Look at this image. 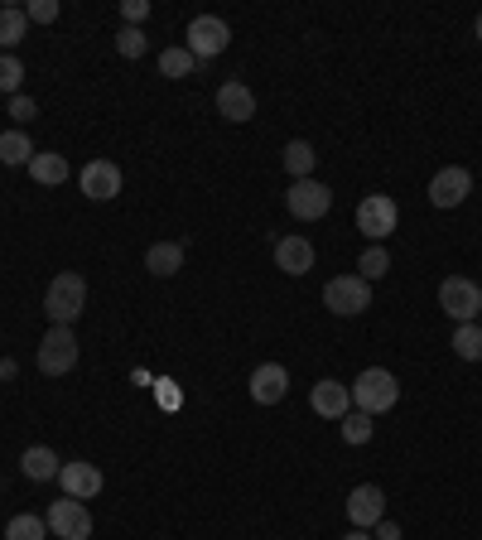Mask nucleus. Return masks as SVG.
<instances>
[{"label":"nucleus","instance_id":"72a5a7b5","mask_svg":"<svg viewBox=\"0 0 482 540\" xmlns=\"http://www.w3.org/2000/svg\"><path fill=\"white\" fill-rule=\"evenodd\" d=\"M372 531H376V540H401V526H396V521H386V516L376 521Z\"/></svg>","mask_w":482,"mask_h":540},{"label":"nucleus","instance_id":"f704fd0d","mask_svg":"<svg viewBox=\"0 0 482 540\" xmlns=\"http://www.w3.org/2000/svg\"><path fill=\"white\" fill-rule=\"evenodd\" d=\"M15 372H20V367H15V357H5V362H0V381H10Z\"/></svg>","mask_w":482,"mask_h":540},{"label":"nucleus","instance_id":"c85d7f7f","mask_svg":"<svg viewBox=\"0 0 482 540\" xmlns=\"http://www.w3.org/2000/svg\"><path fill=\"white\" fill-rule=\"evenodd\" d=\"M343 439H348V444H367V439H372V415L348 410V415H343Z\"/></svg>","mask_w":482,"mask_h":540},{"label":"nucleus","instance_id":"4468645a","mask_svg":"<svg viewBox=\"0 0 482 540\" xmlns=\"http://www.w3.org/2000/svg\"><path fill=\"white\" fill-rule=\"evenodd\" d=\"M290 396V372L280 367V362H261L256 372H251V401L256 405H280Z\"/></svg>","mask_w":482,"mask_h":540},{"label":"nucleus","instance_id":"f8f14e48","mask_svg":"<svg viewBox=\"0 0 482 540\" xmlns=\"http://www.w3.org/2000/svg\"><path fill=\"white\" fill-rule=\"evenodd\" d=\"M58 483H63V497H78V502H92L97 492H102V468L97 463H87V459H78V463H63L58 468Z\"/></svg>","mask_w":482,"mask_h":540},{"label":"nucleus","instance_id":"a211bd4d","mask_svg":"<svg viewBox=\"0 0 482 540\" xmlns=\"http://www.w3.org/2000/svg\"><path fill=\"white\" fill-rule=\"evenodd\" d=\"M58 468H63V459H58L49 444H34V449L20 454V473L34 478V483H49V478H58Z\"/></svg>","mask_w":482,"mask_h":540},{"label":"nucleus","instance_id":"f3484780","mask_svg":"<svg viewBox=\"0 0 482 540\" xmlns=\"http://www.w3.org/2000/svg\"><path fill=\"white\" fill-rule=\"evenodd\" d=\"M275 266L285 275H309L314 270V242L309 237H280L275 242Z\"/></svg>","mask_w":482,"mask_h":540},{"label":"nucleus","instance_id":"f03ea898","mask_svg":"<svg viewBox=\"0 0 482 540\" xmlns=\"http://www.w3.org/2000/svg\"><path fill=\"white\" fill-rule=\"evenodd\" d=\"M352 401H357V410L362 415H381V410H391V405L401 401V381L391 377L386 367H367L362 377H357V386H348Z\"/></svg>","mask_w":482,"mask_h":540},{"label":"nucleus","instance_id":"1a4fd4ad","mask_svg":"<svg viewBox=\"0 0 482 540\" xmlns=\"http://www.w3.org/2000/svg\"><path fill=\"white\" fill-rule=\"evenodd\" d=\"M49 531L58 540H92V512H87V502L78 497H63L49 507Z\"/></svg>","mask_w":482,"mask_h":540},{"label":"nucleus","instance_id":"cd10ccee","mask_svg":"<svg viewBox=\"0 0 482 540\" xmlns=\"http://www.w3.org/2000/svg\"><path fill=\"white\" fill-rule=\"evenodd\" d=\"M145 49H150V39H145V29H121V34H116V54L121 58H145Z\"/></svg>","mask_w":482,"mask_h":540},{"label":"nucleus","instance_id":"c9c22d12","mask_svg":"<svg viewBox=\"0 0 482 540\" xmlns=\"http://www.w3.org/2000/svg\"><path fill=\"white\" fill-rule=\"evenodd\" d=\"M343 540H376V536H372V531H357V526H352V531H348Z\"/></svg>","mask_w":482,"mask_h":540},{"label":"nucleus","instance_id":"aec40b11","mask_svg":"<svg viewBox=\"0 0 482 540\" xmlns=\"http://www.w3.org/2000/svg\"><path fill=\"white\" fill-rule=\"evenodd\" d=\"M280 160H285V174H290V179H314V164H319V155H314V145H309V140H290V145L280 150Z\"/></svg>","mask_w":482,"mask_h":540},{"label":"nucleus","instance_id":"7ed1b4c3","mask_svg":"<svg viewBox=\"0 0 482 540\" xmlns=\"http://www.w3.org/2000/svg\"><path fill=\"white\" fill-rule=\"evenodd\" d=\"M323 309L338 314V319H357V314L372 309V285L362 275H338V280L323 285Z\"/></svg>","mask_w":482,"mask_h":540},{"label":"nucleus","instance_id":"6e6552de","mask_svg":"<svg viewBox=\"0 0 482 540\" xmlns=\"http://www.w3.org/2000/svg\"><path fill=\"white\" fill-rule=\"evenodd\" d=\"M285 208H290V217H299V222H319V217L333 208V193H328V184H319V179H295L290 193H285Z\"/></svg>","mask_w":482,"mask_h":540},{"label":"nucleus","instance_id":"ddd939ff","mask_svg":"<svg viewBox=\"0 0 482 540\" xmlns=\"http://www.w3.org/2000/svg\"><path fill=\"white\" fill-rule=\"evenodd\" d=\"M386 516V492L376 483H362L348 492V521L357 526V531H372L376 521Z\"/></svg>","mask_w":482,"mask_h":540},{"label":"nucleus","instance_id":"393cba45","mask_svg":"<svg viewBox=\"0 0 482 540\" xmlns=\"http://www.w3.org/2000/svg\"><path fill=\"white\" fill-rule=\"evenodd\" d=\"M454 352L463 362H482V324H458L454 328Z\"/></svg>","mask_w":482,"mask_h":540},{"label":"nucleus","instance_id":"39448f33","mask_svg":"<svg viewBox=\"0 0 482 540\" xmlns=\"http://www.w3.org/2000/svg\"><path fill=\"white\" fill-rule=\"evenodd\" d=\"M439 309L454 319V324H478L482 319V290L468 275H449L439 285Z\"/></svg>","mask_w":482,"mask_h":540},{"label":"nucleus","instance_id":"f257e3e1","mask_svg":"<svg viewBox=\"0 0 482 540\" xmlns=\"http://www.w3.org/2000/svg\"><path fill=\"white\" fill-rule=\"evenodd\" d=\"M82 309H87V280H82L78 270H58L54 280H49V290H44V314H49V324L73 328L82 319Z\"/></svg>","mask_w":482,"mask_h":540},{"label":"nucleus","instance_id":"5701e85b","mask_svg":"<svg viewBox=\"0 0 482 540\" xmlns=\"http://www.w3.org/2000/svg\"><path fill=\"white\" fill-rule=\"evenodd\" d=\"M34 155H39V150L29 145L25 131H5V135H0V164H10V169H15V164H29Z\"/></svg>","mask_w":482,"mask_h":540},{"label":"nucleus","instance_id":"9b49d317","mask_svg":"<svg viewBox=\"0 0 482 540\" xmlns=\"http://www.w3.org/2000/svg\"><path fill=\"white\" fill-rule=\"evenodd\" d=\"M78 184L92 203H111V198L121 193V164L116 160H87V169L78 174Z\"/></svg>","mask_w":482,"mask_h":540},{"label":"nucleus","instance_id":"20e7f679","mask_svg":"<svg viewBox=\"0 0 482 540\" xmlns=\"http://www.w3.org/2000/svg\"><path fill=\"white\" fill-rule=\"evenodd\" d=\"M34 362H39L44 377H68L78 367V338H73V328H58V324L49 328L39 352H34Z\"/></svg>","mask_w":482,"mask_h":540},{"label":"nucleus","instance_id":"e433bc0d","mask_svg":"<svg viewBox=\"0 0 482 540\" xmlns=\"http://www.w3.org/2000/svg\"><path fill=\"white\" fill-rule=\"evenodd\" d=\"M473 29H478V39H482V15H478V25H473Z\"/></svg>","mask_w":482,"mask_h":540},{"label":"nucleus","instance_id":"9d476101","mask_svg":"<svg viewBox=\"0 0 482 540\" xmlns=\"http://www.w3.org/2000/svg\"><path fill=\"white\" fill-rule=\"evenodd\" d=\"M468 193H473V174H468L463 164H449V169H439V174L429 179V203H434V208H458Z\"/></svg>","mask_w":482,"mask_h":540},{"label":"nucleus","instance_id":"dca6fc26","mask_svg":"<svg viewBox=\"0 0 482 540\" xmlns=\"http://www.w3.org/2000/svg\"><path fill=\"white\" fill-rule=\"evenodd\" d=\"M309 405L319 410L323 420H343L352 410V391L343 386V381H333V377H323L314 391H309Z\"/></svg>","mask_w":482,"mask_h":540},{"label":"nucleus","instance_id":"473e14b6","mask_svg":"<svg viewBox=\"0 0 482 540\" xmlns=\"http://www.w3.org/2000/svg\"><path fill=\"white\" fill-rule=\"evenodd\" d=\"M10 116H15V121H34V116H39V107H34V97H25V92H15V97H10Z\"/></svg>","mask_w":482,"mask_h":540},{"label":"nucleus","instance_id":"b1692460","mask_svg":"<svg viewBox=\"0 0 482 540\" xmlns=\"http://www.w3.org/2000/svg\"><path fill=\"white\" fill-rule=\"evenodd\" d=\"M44 536H49V521L34 512H20L5 521V540H44Z\"/></svg>","mask_w":482,"mask_h":540},{"label":"nucleus","instance_id":"4be33fe9","mask_svg":"<svg viewBox=\"0 0 482 540\" xmlns=\"http://www.w3.org/2000/svg\"><path fill=\"white\" fill-rule=\"evenodd\" d=\"M25 29H29L25 10H20V5H5V10H0V49H5V54H15V44L25 39Z\"/></svg>","mask_w":482,"mask_h":540},{"label":"nucleus","instance_id":"c756f323","mask_svg":"<svg viewBox=\"0 0 482 540\" xmlns=\"http://www.w3.org/2000/svg\"><path fill=\"white\" fill-rule=\"evenodd\" d=\"M20 82H25L20 58H15V54H0V92H5V97H15V92H20Z\"/></svg>","mask_w":482,"mask_h":540},{"label":"nucleus","instance_id":"a878e982","mask_svg":"<svg viewBox=\"0 0 482 540\" xmlns=\"http://www.w3.org/2000/svg\"><path fill=\"white\" fill-rule=\"evenodd\" d=\"M386 270H391V256H386V246H376V242H372L367 251H362V261H357V275H362V280L372 285V280H381Z\"/></svg>","mask_w":482,"mask_h":540},{"label":"nucleus","instance_id":"412c9836","mask_svg":"<svg viewBox=\"0 0 482 540\" xmlns=\"http://www.w3.org/2000/svg\"><path fill=\"white\" fill-rule=\"evenodd\" d=\"M29 174H34V184H49V189H54V184H63L73 169H68L63 155H54V150H39V155L29 160Z\"/></svg>","mask_w":482,"mask_h":540},{"label":"nucleus","instance_id":"2eb2a0df","mask_svg":"<svg viewBox=\"0 0 482 540\" xmlns=\"http://www.w3.org/2000/svg\"><path fill=\"white\" fill-rule=\"evenodd\" d=\"M217 111H222V121H232V126H246L251 116H256V92L246 87V82H222L217 87Z\"/></svg>","mask_w":482,"mask_h":540},{"label":"nucleus","instance_id":"0eeeda50","mask_svg":"<svg viewBox=\"0 0 482 540\" xmlns=\"http://www.w3.org/2000/svg\"><path fill=\"white\" fill-rule=\"evenodd\" d=\"M227 44H232V29H227V20H217V15H198V20H188V44H184V49L198 58V63L217 58Z\"/></svg>","mask_w":482,"mask_h":540},{"label":"nucleus","instance_id":"4c0bfd02","mask_svg":"<svg viewBox=\"0 0 482 540\" xmlns=\"http://www.w3.org/2000/svg\"><path fill=\"white\" fill-rule=\"evenodd\" d=\"M478 324H482V319H478Z\"/></svg>","mask_w":482,"mask_h":540},{"label":"nucleus","instance_id":"7c9ffc66","mask_svg":"<svg viewBox=\"0 0 482 540\" xmlns=\"http://www.w3.org/2000/svg\"><path fill=\"white\" fill-rule=\"evenodd\" d=\"M29 20H39V25H54L58 20V0H34V5H25Z\"/></svg>","mask_w":482,"mask_h":540},{"label":"nucleus","instance_id":"2f4dec72","mask_svg":"<svg viewBox=\"0 0 482 540\" xmlns=\"http://www.w3.org/2000/svg\"><path fill=\"white\" fill-rule=\"evenodd\" d=\"M150 15V0H121V20L131 29H140V20Z\"/></svg>","mask_w":482,"mask_h":540},{"label":"nucleus","instance_id":"423d86ee","mask_svg":"<svg viewBox=\"0 0 482 540\" xmlns=\"http://www.w3.org/2000/svg\"><path fill=\"white\" fill-rule=\"evenodd\" d=\"M396 222H401V208H396V198H386V193H367V198L357 203V232L372 237L376 246L396 232Z\"/></svg>","mask_w":482,"mask_h":540},{"label":"nucleus","instance_id":"bb28decb","mask_svg":"<svg viewBox=\"0 0 482 540\" xmlns=\"http://www.w3.org/2000/svg\"><path fill=\"white\" fill-rule=\"evenodd\" d=\"M193 68H198V58L188 49H164L160 54V78H188Z\"/></svg>","mask_w":482,"mask_h":540},{"label":"nucleus","instance_id":"6ab92c4d","mask_svg":"<svg viewBox=\"0 0 482 540\" xmlns=\"http://www.w3.org/2000/svg\"><path fill=\"white\" fill-rule=\"evenodd\" d=\"M145 270L160 275V280L179 275V270H184V242H155L145 251Z\"/></svg>","mask_w":482,"mask_h":540}]
</instances>
